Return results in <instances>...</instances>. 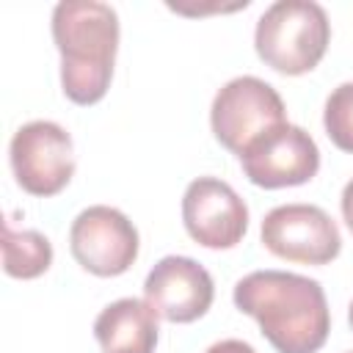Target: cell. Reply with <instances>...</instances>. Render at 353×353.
<instances>
[{
	"instance_id": "obj_1",
	"label": "cell",
	"mask_w": 353,
	"mask_h": 353,
	"mask_svg": "<svg viewBox=\"0 0 353 353\" xmlns=\"http://www.w3.org/2000/svg\"><path fill=\"white\" fill-rule=\"evenodd\" d=\"M234 306L259 323L279 353H317L331 331L325 292L309 276L254 270L234 284Z\"/></svg>"
},
{
	"instance_id": "obj_2",
	"label": "cell",
	"mask_w": 353,
	"mask_h": 353,
	"mask_svg": "<svg viewBox=\"0 0 353 353\" xmlns=\"http://www.w3.org/2000/svg\"><path fill=\"white\" fill-rule=\"evenodd\" d=\"M52 41L61 52V85L74 105L108 94L119 50V17L108 3L63 0L52 8Z\"/></svg>"
},
{
	"instance_id": "obj_3",
	"label": "cell",
	"mask_w": 353,
	"mask_h": 353,
	"mask_svg": "<svg viewBox=\"0 0 353 353\" xmlns=\"http://www.w3.org/2000/svg\"><path fill=\"white\" fill-rule=\"evenodd\" d=\"M331 22L312 0H279L256 22V55L281 74L312 72L325 55Z\"/></svg>"
},
{
	"instance_id": "obj_4",
	"label": "cell",
	"mask_w": 353,
	"mask_h": 353,
	"mask_svg": "<svg viewBox=\"0 0 353 353\" xmlns=\"http://www.w3.org/2000/svg\"><path fill=\"white\" fill-rule=\"evenodd\" d=\"M284 116L287 113L279 91L251 74L229 80L215 94L210 108V124L215 138L237 157L254 138H259L270 127L284 124Z\"/></svg>"
},
{
	"instance_id": "obj_5",
	"label": "cell",
	"mask_w": 353,
	"mask_h": 353,
	"mask_svg": "<svg viewBox=\"0 0 353 353\" xmlns=\"http://www.w3.org/2000/svg\"><path fill=\"white\" fill-rule=\"evenodd\" d=\"M11 168L22 190L55 196L74 174L72 135L55 121H28L11 138Z\"/></svg>"
},
{
	"instance_id": "obj_6",
	"label": "cell",
	"mask_w": 353,
	"mask_h": 353,
	"mask_svg": "<svg viewBox=\"0 0 353 353\" xmlns=\"http://www.w3.org/2000/svg\"><path fill=\"white\" fill-rule=\"evenodd\" d=\"M240 165L245 176L259 188H292L309 182L317 174L320 149L306 130L284 121L254 138L243 149Z\"/></svg>"
},
{
	"instance_id": "obj_7",
	"label": "cell",
	"mask_w": 353,
	"mask_h": 353,
	"mask_svg": "<svg viewBox=\"0 0 353 353\" xmlns=\"http://www.w3.org/2000/svg\"><path fill=\"white\" fill-rule=\"evenodd\" d=\"M262 243L270 254L301 265H325L342 248L336 223L314 204L273 207L262 221Z\"/></svg>"
},
{
	"instance_id": "obj_8",
	"label": "cell",
	"mask_w": 353,
	"mask_h": 353,
	"mask_svg": "<svg viewBox=\"0 0 353 353\" xmlns=\"http://www.w3.org/2000/svg\"><path fill=\"white\" fill-rule=\"evenodd\" d=\"M72 256L94 276H121L138 256V229L105 204L83 210L69 229Z\"/></svg>"
},
{
	"instance_id": "obj_9",
	"label": "cell",
	"mask_w": 353,
	"mask_h": 353,
	"mask_svg": "<svg viewBox=\"0 0 353 353\" xmlns=\"http://www.w3.org/2000/svg\"><path fill=\"white\" fill-rule=\"evenodd\" d=\"M182 221L199 245L232 248L248 229V207L229 182L199 176L182 196Z\"/></svg>"
},
{
	"instance_id": "obj_10",
	"label": "cell",
	"mask_w": 353,
	"mask_h": 353,
	"mask_svg": "<svg viewBox=\"0 0 353 353\" xmlns=\"http://www.w3.org/2000/svg\"><path fill=\"white\" fill-rule=\"evenodd\" d=\"M146 303L168 323H193L212 306L210 273L190 256H163L143 281Z\"/></svg>"
},
{
	"instance_id": "obj_11",
	"label": "cell",
	"mask_w": 353,
	"mask_h": 353,
	"mask_svg": "<svg viewBox=\"0 0 353 353\" xmlns=\"http://www.w3.org/2000/svg\"><path fill=\"white\" fill-rule=\"evenodd\" d=\"M157 331V312L138 298H119L94 320L102 353H154Z\"/></svg>"
},
{
	"instance_id": "obj_12",
	"label": "cell",
	"mask_w": 353,
	"mask_h": 353,
	"mask_svg": "<svg viewBox=\"0 0 353 353\" xmlns=\"http://www.w3.org/2000/svg\"><path fill=\"white\" fill-rule=\"evenodd\" d=\"M52 262V245L33 229H14L3 221V270L14 279H36Z\"/></svg>"
},
{
	"instance_id": "obj_13",
	"label": "cell",
	"mask_w": 353,
	"mask_h": 353,
	"mask_svg": "<svg viewBox=\"0 0 353 353\" xmlns=\"http://www.w3.org/2000/svg\"><path fill=\"white\" fill-rule=\"evenodd\" d=\"M323 124L331 143L353 154V83H342L328 94Z\"/></svg>"
},
{
	"instance_id": "obj_14",
	"label": "cell",
	"mask_w": 353,
	"mask_h": 353,
	"mask_svg": "<svg viewBox=\"0 0 353 353\" xmlns=\"http://www.w3.org/2000/svg\"><path fill=\"white\" fill-rule=\"evenodd\" d=\"M207 353H256V350L243 339H221V342L210 345Z\"/></svg>"
},
{
	"instance_id": "obj_15",
	"label": "cell",
	"mask_w": 353,
	"mask_h": 353,
	"mask_svg": "<svg viewBox=\"0 0 353 353\" xmlns=\"http://www.w3.org/2000/svg\"><path fill=\"white\" fill-rule=\"evenodd\" d=\"M342 215H345V223H347V229L353 234V179L342 190Z\"/></svg>"
},
{
	"instance_id": "obj_16",
	"label": "cell",
	"mask_w": 353,
	"mask_h": 353,
	"mask_svg": "<svg viewBox=\"0 0 353 353\" xmlns=\"http://www.w3.org/2000/svg\"><path fill=\"white\" fill-rule=\"evenodd\" d=\"M347 317H350V325H353V303H350V312H347Z\"/></svg>"
},
{
	"instance_id": "obj_17",
	"label": "cell",
	"mask_w": 353,
	"mask_h": 353,
	"mask_svg": "<svg viewBox=\"0 0 353 353\" xmlns=\"http://www.w3.org/2000/svg\"><path fill=\"white\" fill-rule=\"evenodd\" d=\"M350 353H353V350H350Z\"/></svg>"
}]
</instances>
